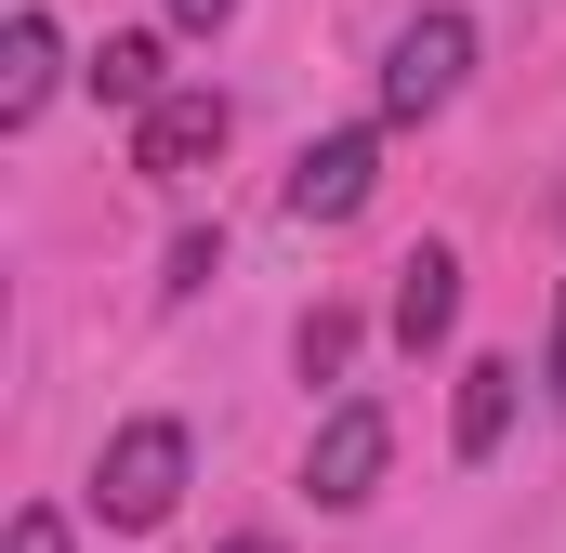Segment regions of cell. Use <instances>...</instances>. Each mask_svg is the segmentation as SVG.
Masks as SVG:
<instances>
[{
    "label": "cell",
    "mask_w": 566,
    "mask_h": 553,
    "mask_svg": "<svg viewBox=\"0 0 566 553\" xmlns=\"http://www.w3.org/2000/svg\"><path fill=\"white\" fill-rule=\"evenodd\" d=\"M224 133H238V119H224V93H211V80H171V93L133 119V171H145V185H185V171H211V158H224Z\"/></svg>",
    "instance_id": "cell-4"
},
{
    "label": "cell",
    "mask_w": 566,
    "mask_h": 553,
    "mask_svg": "<svg viewBox=\"0 0 566 553\" xmlns=\"http://www.w3.org/2000/svg\"><path fill=\"white\" fill-rule=\"evenodd\" d=\"M80 80H93V93H106V106H158V93H171V80H158V40H145V27H119V40H106V53H93V66H80Z\"/></svg>",
    "instance_id": "cell-9"
},
{
    "label": "cell",
    "mask_w": 566,
    "mask_h": 553,
    "mask_svg": "<svg viewBox=\"0 0 566 553\" xmlns=\"http://www.w3.org/2000/svg\"><path fill=\"white\" fill-rule=\"evenodd\" d=\"M554 409H566V290H554Z\"/></svg>",
    "instance_id": "cell-14"
},
{
    "label": "cell",
    "mask_w": 566,
    "mask_h": 553,
    "mask_svg": "<svg viewBox=\"0 0 566 553\" xmlns=\"http://www.w3.org/2000/svg\"><path fill=\"white\" fill-rule=\"evenodd\" d=\"M224 553H277V541H224Z\"/></svg>",
    "instance_id": "cell-15"
},
{
    "label": "cell",
    "mask_w": 566,
    "mask_h": 553,
    "mask_svg": "<svg viewBox=\"0 0 566 553\" xmlns=\"http://www.w3.org/2000/svg\"><path fill=\"white\" fill-rule=\"evenodd\" d=\"M211 276H224V238H211V225H185V238H171V276H158V290H171V303H198Z\"/></svg>",
    "instance_id": "cell-11"
},
{
    "label": "cell",
    "mask_w": 566,
    "mask_h": 553,
    "mask_svg": "<svg viewBox=\"0 0 566 553\" xmlns=\"http://www.w3.org/2000/svg\"><path fill=\"white\" fill-rule=\"evenodd\" d=\"M0 553H66V514H53V501H27V514L0 528Z\"/></svg>",
    "instance_id": "cell-12"
},
{
    "label": "cell",
    "mask_w": 566,
    "mask_h": 553,
    "mask_svg": "<svg viewBox=\"0 0 566 553\" xmlns=\"http://www.w3.org/2000/svg\"><path fill=\"white\" fill-rule=\"evenodd\" d=\"M53 80H66V40H53V13L27 0V13L0 27V133H27V119L53 106Z\"/></svg>",
    "instance_id": "cell-6"
},
{
    "label": "cell",
    "mask_w": 566,
    "mask_h": 553,
    "mask_svg": "<svg viewBox=\"0 0 566 553\" xmlns=\"http://www.w3.org/2000/svg\"><path fill=\"white\" fill-rule=\"evenodd\" d=\"M369 185H382V133H369V119H356V133H316L290 158V211H303V225H356Z\"/></svg>",
    "instance_id": "cell-5"
},
{
    "label": "cell",
    "mask_w": 566,
    "mask_h": 553,
    "mask_svg": "<svg viewBox=\"0 0 566 553\" xmlns=\"http://www.w3.org/2000/svg\"><path fill=\"white\" fill-rule=\"evenodd\" d=\"M290 356H303V383H343V356H356V316H343V303H316V316L290 330Z\"/></svg>",
    "instance_id": "cell-10"
},
{
    "label": "cell",
    "mask_w": 566,
    "mask_h": 553,
    "mask_svg": "<svg viewBox=\"0 0 566 553\" xmlns=\"http://www.w3.org/2000/svg\"><path fill=\"white\" fill-rule=\"evenodd\" d=\"M185 474H198L185 421H119V435H106V461H93V514H106V528H171Z\"/></svg>",
    "instance_id": "cell-1"
},
{
    "label": "cell",
    "mask_w": 566,
    "mask_h": 553,
    "mask_svg": "<svg viewBox=\"0 0 566 553\" xmlns=\"http://www.w3.org/2000/svg\"><path fill=\"white\" fill-rule=\"evenodd\" d=\"M382 461H396V421L369 409V396H343V409L316 421V448H303V501L316 514H369L382 501Z\"/></svg>",
    "instance_id": "cell-3"
},
{
    "label": "cell",
    "mask_w": 566,
    "mask_h": 553,
    "mask_svg": "<svg viewBox=\"0 0 566 553\" xmlns=\"http://www.w3.org/2000/svg\"><path fill=\"white\" fill-rule=\"evenodd\" d=\"M448 316H461V264H448V251H409V264H396V343L434 356V343H448Z\"/></svg>",
    "instance_id": "cell-7"
},
{
    "label": "cell",
    "mask_w": 566,
    "mask_h": 553,
    "mask_svg": "<svg viewBox=\"0 0 566 553\" xmlns=\"http://www.w3.org/2000/svg\"><path fill=\"white\" fill-rule=\"evenodd\" d=\"M461 80H474V13H409L396 40H382V119H434V106H461Z\"/></svg>",
    "instance_id": "cell-2"
},
{
    "label": "cell",
    "mask_w": 566,
    "mask_h": 553,
    "mask_svg": "<svg viewBox=\"0 0 566 553\" xmlns=\"http://www.w3.org/2000/svg\"><path fill=\"white\" fill-rule=\"evenodd\" d=\"M514 396H527L514 356H474V369H461V461H488V448L514 435Z\"/></svg>",
    "instance_id": "cell-8"
},
{
    "label": "cell",
    "mask_w": 566,
    "mask_h": 553,
    "mask_svg": "<svg viewBox=\"0 0 566 553\" xmlns=\"http://www.w3.org/2000/svg\"><path fill=\"white\" fill-rule=\"evenodd\" d=\"M224 13H238V0H171V27H198V40H211Z\"/></svg>",
    "instance_id": "cell-13"
}]
</instances>
